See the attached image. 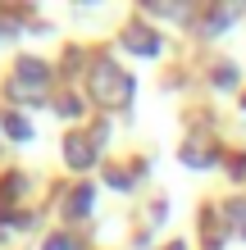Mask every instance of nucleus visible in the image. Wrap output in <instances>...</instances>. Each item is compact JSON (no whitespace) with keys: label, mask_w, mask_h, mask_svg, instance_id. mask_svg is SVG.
Wrapping results in <instances>:
<instances>
[{"label":"nucleus","mask_w":246,"mask_h":250,"mask_svg":"<svg viewBox=\"0 0 246 250\" xmlns=\"http://www.w3.org/2000/svg\"><path fill=\"white\" fill-rule=\"evenodd\" d=\"M64 159H68V168H91L96 164V150H91L87 137H68L64 141Z\"/></svg>","instance_id":"3"},{"label":"nucleus","mask_w":246,"mask_h":250,"mask_svg":"<svg viewBox=\"0 0 246 250\" xmlns=\"http://www.w3.org/2000/svg\"><path fill=\"white\" fill-rule=\"evenodd\" d=\"M0 127H5L14 141H27V137H32V127H27V123L19 119V114H5V119H0Z\"/></svg>","instance_id":"5"},{"label":"nucleus","mask_w":246,"mask_h":250,"mask_svg":"<svg viewBox=\"0 0 246 250\" xmlns=\"http://www.w3.org/2000/svg\"><path fill=\"white\" fill-rule=\"evenodd\" d=\"M46 250H73V237H64V232H55V237H46Z\"/></svg>","instance_id":"9"},{"label":"nucleus","mask_w":246,"mask_h":250,"mask_svg":"<svg viewBox=\"0 0 246 250\" xmlns=\"http://www.w3.org/2000/svg\"><path fill=\"white\" fill-rule=\"evenodd\" d=\"M242 105H246V100H242Z\"/></svg>","instance_id":"12"},{"label":"nucleus","mask_w":246,"mask_h":250,"mask_svg":"<svg viewBox=\"0 0 246 250\" xmlns=\"http://www.w3.org/2000/svg\"><path fill=\"white\" fill-rule=\"evenodd\" d=\"M60 114H64V119H73V114H78V100L64 96V100H60Z\"/></svg>","instance_id":"11"},{"label":"nucleus","mask_w":246,"mask_h":250,"mask_svg":"<svg viewBox=\"0 0 246 250\" xmlns=\"http://www.w3.org/2000/svg\"><path fill=\"white\" fill-rule=\"evenodd\" d=\"M233 82H237V68H228V64H224L219 73H214V86H233Z\"/></svg>","instance_id":"10"},{"label":"nucleus","mask_w":246,"mask_h":250,"mask_svg":"<svg viewBox=\"0 0 246 250\" xmlns=\"http://www.w3.org/2000/svg\"><path fill=\"white\" fill-rule=\"evenodd\" d=\"M46 86H50V68L46 64L41 60H19V68H14V78H9V96L14 100H41Z\"/></svg>","instance_id":"2"},{"label":"nucleus","mask_w":246,"mask_h":250,"mask_svg":"<svg viewBox=\"0 0 246 250\" xmlns=\"http://www.w3.org/2000/svg\"><path fill=\"white\" fill-rule=\"evenodd\" d=\"M123 46L137 50V55H160V41H155V32H146V27H128Z\"/></svg>","instance_id":"4"},{"label":"nucleus","mask_w":246,"mask_h":250,"mask_svg":"<svg viewBox=\"0 0 246 250\" xmlns=\"http://www.w3.org/2000/svg\"><path fill=\"white\" fill-rule=\"evenodd\" d=\"M237 14H242V5H224V9H219V14L210 19V32H219V27H228V23L237 19Z\"/></svg>","instance_id":"7"},{"label":"nucleus","mask_w":246,"mask_h":250,"mask_svg":"<svg viewBox=\"0 0 246 250\" xmlns=\"http://www.w3.org/2000/svg\"><path fill=\"white\" fill-rule=\"evenodd\" d=\"M228 218H233V228L246 237V200H228Z\"/></svg>","instance_id":"8"},{"label":"nucleus","mask_w":246,"mask_h":250,"mask_svg":"<svg viewBox=\"0 0 246 250\" xmlns=\"http://www.w3.org/2000/svg\"><path fill=\"white\" fill-rule=\"evenodd\" d=\"M87 86H91L96 105H105V109H128V105H133V91H137L133 78H128V73L114 64V60H96Z\"/></svg>","instance_id":"1"},{"label":"nucleus","mask_w":246,"mask_h":250,"mask_svg":"<svg viewBox=\"0 0 246 250\" xmlns=\"http://www.w3.org/2000/svg\"><path fill=\"white\" fill-rule=\"evenodd\" d=\"M87 209H91V187H78L68 200V214H87Z\"/></svg>","instance_id":"6"}]
</instances>
